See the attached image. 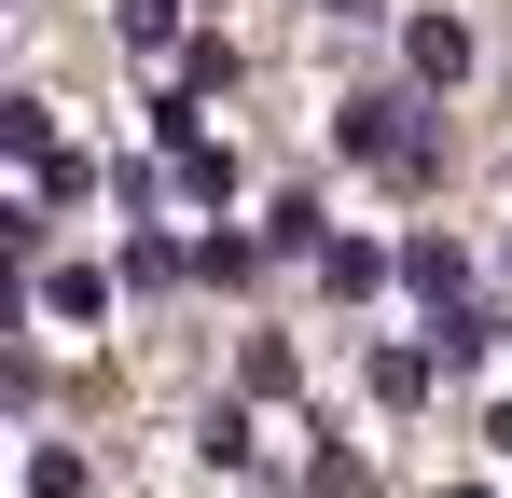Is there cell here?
<instances>
[{
    "instance_id": "30bf717a",
    "label": "cell",
    "mask_w": 512,
    "mask_h": 498,
    "mask_svg": "<svg viewBox=\"0 0 512 498\" xmlns=\"http://www.w3.org/2000/svg\"><path fill=\"white\" fill-rule=\"evenodd\" d=\"M485 443H499V457H512V402H499V415H485Z\"/></svg>"
},
{
    "instance_id": "6da1fadb",
    "label": "cell",
    "mask_w": 512,
    "mask_h": 498,
    "mask_svg": "<svg viewBox=\"0 0 512 498\" xmlns=\"http://www.w3.org/2000/svg\"><path fill=\"white\" fill-rule=\"evenodd\" d=\"M333 153H360V166H388V180L416 194L429 166H443V125H429L416 97H346V111H333Z\"/></svg>"
},
{
    "instance_id": "8992f818",
    "label": "cell",
    "mask_w": 512,
    "mask_h": 498,
    "mask_svg": "<svg viewBox=\"0 0 512 498\" xmlns=\"http://www.w3.org/2000/svg\"><path fill=\"white\" fill-rule=\"evenodd\" d=\"M0 153H14V166H56V111H42V97H0Z\"/></svg>"
},
{
    "instance_id": "8fae6325",
    "label": "cell",
    "mask_w": 512,
    "mask_h": 498,
    "mask_svg": "<svg viewBox=\"0 0 512 498\" xmlns=\"http://www.w3.org/2000/svg\"><path fill=\"white\" fill-rule=\"evenodd\" d=\"M457 498H485V485H457Z\"/></svg>"
},
{
    "instance_id": "52a82bcc",
    "label": "cell",
    "mask_w": 512,
    "mask_h": 498,
    "mask_svg": "<svg viewBox=\"0 0 512 498\" xmlns=\"http://www.w3.org/2000/svg\"><path fill=\"white\" fill-rule=\"evenodd\" d=\"M319 277H333L346 305H360V291H388V249H360V236H333V249H319Z\"/></svg>"
},
{
    "instance_id": "9c48e42d",
    "label": "cell",
    "mask_w": 512,
    "mask_h": 498,
    "mask_svg": "<svg viewBox=\"0 0 512 498\" xmlns=\"http://www.w3.org/2000/svg\"><path fill=\"white\" fill-rule=\"evenodd\" d=\"M28 498H84V457H70V443H42V457H28Z\"/></svg>"
},
{
    "instance_id": "5b68a950",
    "label": "cell",
    "mask_w": 512,
    "mask_h": 498,
    "mask_svg": "<svg viewBox=\"0 0 512 498\" xmlns=\"http://www.w3.org/2000/svg\"><path fill=\"white\" fill-rule=\"evenodd\" d=\"M429 374H443V346H374V402H429Z\"/></svg>"
},
{
    "instance_id": "ba28073f",
    "label": "cell",
    "mask_w": 512,
    "mask_h": 498,
    "mask_svg": "<svg viewBox=\"0 0 512 498\" xmlns=\"http://www.w3.org/2000/svg\"><path fill=\"white\" fill-rule=\"evenodd\" d=\"M125 42H139V56H167V42H180V0H125Z\"/></svg>"
},
{
    "instance_id": "7a4b0ae2",
    "label": "cell",
    "mask_w": 512,
    "mask_h": 498,
    "mask_svg": "<svg viewBox=\"0 0 512 498\" xmlns=\"http://www.w3.org/2000/svg\"><path fill=\"white\" fill-rule=\"evenodd\" d=\"M402 56H416L429 97H457V83H471V28H457V14H416V28H402Z\"/></svg>"
},
{
    "instance_id": "3957f363",
    "label": "cell",
    "mask_w": 512,
    "mask_h": 498,
    "mask_svg": "<svg viewBox=\"0 0 512 498\" xmlns=\"http://www.w3.org/2000/svg\"><path fill=\"white\" fill-rule=\"evenodd\" d=\"M402 291H416L429 319H443V305H471V263H457V236H402Z\"/></svg>"
},
{
    "instance_id": "277c9868",
    "label": "cell",
    "mask_w": 512,
    "mask_h": 498,
    "mask_svg": "<svg viewBox=\"0 0 512 498\" xmlns=\"http://www.w3.org/2000/svg\"><path fill=\"white\" fill-rule=\"evenodd\" d=\"M42 319H56V332L111 319V263H42Z\"/></svg>"
},
{
    "instance_id": "7c38bea8",
    "label": "cell",
    "mask_w": 512,
    "mask_h": 498,
    "mask_svg": "<svg viewBox=\"0 0 512 498\" xmlns=\"http://www.w3.org/2000/svg\"><path fill=\"white\" fill-rule=\"evenodd\" d=\"M499 263H512V249H499Z\"/></svg>"
}]
</instances>
